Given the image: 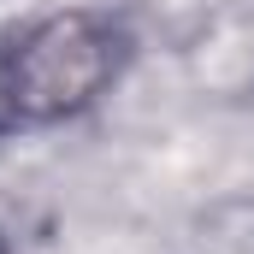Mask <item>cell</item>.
<instances>
[{
	"label": "cell",
	"mask_w": 254,
	"mask_h": 254,
	"mask_svg": "<svg viewBox=\"0 0 254 254\" xmlns=\"http://www.w3.org/2000/svg\"><path fill=\"white\" fill-rule=\"evenodd\" d=\"M130 36L119 18L95 6H65L30 24L6 60H0V107L18 125H54L83 107H95L119 71H125Z\"/></svg>",
	"instance_id": "obj_1"
},
{
	"label": "cell",
	"mask_w": 254,
	"mask_h": 254,
	"mask_svg": "<svg viewBox=\"0 0 254 254\" xmlns=\"http://www.w3.org/2000/svg\"><path fill=\"white\" fill-rule=\"evenodd\" d=\"M0 254H12V249H6V237H0Z\"/></svg>",
	"instance_id": "obj_2"
}]
</instances>
